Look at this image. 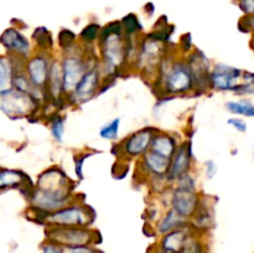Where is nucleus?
Segmentation results:
<instances>
[{"mask_svg": "<svg viewBox=\"0 0 254 253\" xmlns=\"http://www.w3.org/2000/svg\"><path fill=\"white\" fill-rule=\"evenodd\" d=\"M210 83L221 91H240L253 93V74L226 64H216L210 73Z\"/></svg>", "mask_w": 254, "mask_h": 253, "instance_id": "f257e3e1", "label": "nucleus"}, {"mask_svg": "<svg viewBox=\"0 0 254 253\" xmlns=\"http://www.w3.org/2000/svg\"><path fill=\"white\" fill-rule=\"evenodd\" d=\"M93 220L92 208L82 205H68L50 213L46 222L51 227H86Z\"/></svg>", "mask_w": 254, "mask_h": 253, "instance_id": "f03ea898", "label": "nucleus"}, {"mask_svg": "<svg viewBox=\"0 0 254 253\" xmlns=\"http://www.w3.org/2000/svg\"><path fill=\"white\" fill-rule=\"evenodd\" d=\"M47 238L61 247L89 246L94 241V233L86 227H51Z\"/></svg>", "mask_w": 254, "mask_h": 253, "instance_id": "7ed1b4c3", "label": "nucleus"}, {"mask_svg": "<svg viewBox=\"0 0 254 253\" xmlns=\"http://www.w3.org/2000/svg\"><path fill=\"white\" fill-rule=\"evenodd\" d=\"M193 87L192 74L185 62H175L168 67L164 76V89L166 93L178 94L189 92Z\"/></svg>", "mask_w": 254, "mask_h": 253, "instance_id": "20e7f679", "label": "nucleus"}, {"mask_svg": "<svg viewBox=\"0 0 254 253\" xmlns=\"http://www.w3.org/2000/svg\"><path fill=\"white\" fill-rule=\"evenodd\" d=\"M36 107L35 97L29 93L11 88L0 94V109L9 117H21L34 111Z\"/></svg>", "mask_w": 254, "mask_h": 253, "instance_id": "39448f33", "label": "nucleus"}, {"mask_svg": "<svg viewBox=\"0 0 254 253\" xmlns=\"http://www.w3.org/2000/svg\"><path fill=\"white\" fill-rule=\"evenodd\" d=\"M36 189L57 197L69 198L71 181L59 168H51L40 175Z\"/></svg>", "mask_w": 254, "mask_h": 253, "instance_id": "423d86ee", "label": "nucleus"}, {"mask_svg": "<svg viewBox=\"0 0 254 253\" xmlns=\"http://www.w3.org/2000/svg\"><path fill=\"white\" fill-rule=\"evenodd\" d=\"M86 61L78 55H68L64 56L62 61V87L64 92H72L84 72L87 71Z\"/></svg>", "mask_w": 254, "mask_h": 253, "instance_id": "0eeeda50", "label": "nucleus"}, {"mask_svg": "<svg viewBox=\"0 0 254 253\" xmlns=\"http://www.w3.org/2000/svg\"><path fill=\"white\" fill-rule=\"evenodd\" d=\"M101 34V32H99ZM103 42V56L109 66L118 67L124 62L128 52V47L122 39V32L101 34Z\"/></svg>", "mask_w": 254, "mask_h": 253, "instance_id": "6e6552de", "label": "nucleus"}, {"mask_svg": "<svg viewBox=\"0 0 254 253\" xmlns=\"http://www.w3.org/2000/svg\"><path fill=\"white\" fill-rule=\"evenodd\" d=\"M191 159H192V146L191 143H184L179 149H176L170 160L166 179L170 181L178 180L185 174H189L191 169Z\"/></svg>", "mask_w": 254, "mask_h": 253, "instance_id": "1a4fd4ad", "label": "nucleus"}, {"mask_svg": "<svg viewBox=\"0 0 254 253\" xmlns=\"http://www.w3.org/2000/svg\"><path fill=\"white\" fill-rule=\"evenodd\" d=\"M99 73L96 68H88L77 86L74 87L73 91L71 92V97H73L74 103H83V102L89 101L93 98L96 94L97 88H98Z\"/></svg>", "mask_w": 254, "mask_h": 253, "instance_id": "9d476101", "label": "nucleus"}, {"mask_svg": "<svg viewBox=\"0 0 254 253\" xmlns=\"http://www.w3.org/2000/svg\"><path fill=\"white\" fill-rule=\"evenodd\" d=\"M171 206H173V210L184 218L192 217L198 206L197 195L195 191L176 188L171 196Z\"/></svg>", "mask_w": 254, "mask_h": 253, "instance_id": "9b49d317", "label": "nucleus"}, {"mask_svg": "<svg viewBox=\"0 0 254 253\" xmlns=\"http://www.w3.org/2000/svg\"><path fill=\"white\" fill-rule=\"evenodd\" d=\"M155 133L156 130L154 128H144L131 134L127 140H124V153L128 156H139L146 153L150 148V143Z\"/></svg>", "mask_w": 254, "mask_h": 253, "instance_id": "f8f14e48", "label": "nucleus"}, {"mask_svg": "<svg viewBox=\"0 0 254 253\" xmlns=\"http://www.w3.org/2000/svg\"><path fill=\"white\" fill-rule=\"evenodd\" d=\"M27 71V78H29L30 83L35 88L42 89L44 87L47 86V81H49V72H50V64L47 62V59L44 56H35L27 62L26 64Z\"/></svg>", "mask_w": 254, "mask_h": 253, "instance_id": "ddd939ff", "label": "nucleus"}, {"mask_svg": "<svg viewBox=\"0 0 254 253\" xmlns=\"http://www.w3.org/2000/svg\"><path fill=\"white\" fill-rule=\"evenodd\" d=\"M0 42L7 51L25 57L30 51V45L26 37L15 27H9L0 36Z\"/></svg>", "mask_w": 254, "mask_h": 253, "instance_id": "4468645a", "label": "nucleus"}, {"mask_svg": "<svg viewBox=\"0 0 254 253\" xmlns=\"http://www.w3.org/2000/svg\"><path fill=\"white\" fill-rule=\"evenodd\" d=\"M176 149L178 146H176V140L174 136L169 135V134H158V135H154L149 151L158 154L163 158L171 159Z\"/></svg>", "mask_w": 254, "mask_h": 253, "instance_id": "2eb2a0df", "label": "nucleus"}, {"mask_svg": "<svg viewBox=\"0 0 254 253\" xmlns=\"http://www.w3.org/2000/svg\"><path fill=\"white\" fill-rule=\"evenodd\" d=\"M170 160L149 150L144 153V166L154 176H166L170 168Z\"/></svg>", "mask_w": 254, "mask_h": 253, "instance_id": "dca6fc26", "label": "nucleus"}, {"mask_svg": "<svg viewBox=\"0 0 254 253\" xmlns=\"http://www.w3.org/2000/svg\"><path fill=\"white\" fill-rule=\"evenodd\" d=\"M186 225V218H184L183 216L179 215L176 211H174L171 208L170 211L166 212V215L161 218V221L159 222L158 231L161 235H166V233L171 232V231L176 230V228H180L183 226Z\"/></svg>", "mask_w": 254, "mask_h": 253, "instance_id": "f3484780", "label": "nucleus"}, {"mask_svg": "<svg viewBox=\"0 0 254 253\" xmlns=\"http://www.w3.org/2000/svg\"><path fill=\"white\" fill-rule=\"evenodd\" d=\"M27 175L16 170H6V169H0V190L5 189L17 188V186L25 185Z\"/></svg>", "mask_w": 254, "mask_h": 253, "instance_id": "a211bd4d", "label": "nucleus"}, {"mask_svg": "<svg viewBox=\"0 0 254 253\" xmlns=\"http://www.w3.org/2000/svg\"><path fill=\"white\" fill-rule=\"evenodd\" d=\"M12 76L14 66L11 60L0 56V94L12 88Z\"/></svg>", "mask_w": 254, "mask_h": 253, "instance_id": "6ab92c4d", "label": "nucleus"}, {"mask_svg": "<svg viewBox=\"0 0 254 253\" xmlns=\"http://www.w3.org/2000/svg\"><path fill=\"white\" fill-rule=\"evenodd\" d=\"M47 86H49L47 88H49L52 98L59 99L61 92H64V87H62L61 67H60L56 62H54V63L51 64V67H50Z\"/></svg>", "mask_w": 254, "mask_h": 253, "instance_id": "aec40b11", "label": "nucleus"}, {"mask_svg": "<svg viewBox=\"0 0 254 253\" xmlns=\"http://www.w3.org/2000/svg\"><path fill=\"white\" fill-rule=\"evenodd\" d=\"M226 108L232 114H241L252 118L254 116V106L248 99H241V101H231L226 103Z\"/></svg>", "mask_w": 254, "mask_h": 253, "instance_id": "412c9836", "label": "nucleus"}, {"mask_svg": "<svg viewBox=\"0 0 254 253\" xmlns=\"http://www.w3.org/2000/svg\"><path fill=\"white\" fill-rule=\"evenodd\" d=\"M122 29L127 32V35H133L136 34L138 31H140L143 27H141V24L139 22L138 16L134 14H128L122 19Z\"/></svg>", "mask_w": 254, "mask_h": 253, "instance_id": "4be33fe9", "label": "nucleus"}, {"mask_svg": "<svg viewBox=\"0 0 254 253\" xmlns=\"http://www.w3.org/2000/svg\"><path fill=\"white\" fill-rule=\"evenodd\" d=\"M34 39L36 41V44L39 45V47H41V49H51L52 47V37L50 35V32L47 31L46 27L41 26L37 30H35Z\"/></svg>", "mask_w": 254, "mask_h": 253, "instance_id": "5701e85b", "label": "nucleus"}, {"mask_svg": "<svg viewBox=\"0 0 254 253\" xmlns=\"http://www.w3.org/2000/svg\"><path fill=\"white\" fill-rule=\"evenodd\" d=\"M119 124H121V118H116L111 122L109 124L104 126L99 131V135L103 139H108V140H113V139L118 138L119 133Z\"/></svg>", "mask_w": 254, "mask_h": 253, "instance_id": "b1692460", "label": "nucleus"}, {"mask_svg": "<svg viewBox=\"0 0 254 253\" xmlns=\"http://www.w3.org/2000/svg\"><path fill=\"white\" fill-rule=\"evenodd\" d=\"M50 129H51V134L55 140L62 141L64 131V118H62L61 116H55L51 121Z\"/></svg>", "mask_w": 254, "mask_h": 253, "instance_id": "393cba45", "label": "nucleus"}, {"mask_svg": "<svg viewBox=\"0 0 254 253\" xmlns=\"http://www.w3.org/2000/svg\"><path fill=\"white\" fill-rule=\"evenodd\" d=\"M101 32V26L98 24H89L82 30L81 39L86 42H93Z\"/></svg>", "mask_w": 254, "mask_h": 253, "instance_id": "a878e982", "label": "nucleus"}, {"mask_svg": "<svg viewBox=\"0 0 254 253\" xmlns=\"http://www.w3.org/2000/svg\"><path fill=\"white\" fill-rule=\"evenodd\" d=\"M74 39H76V36H74L73 32L69 31V30H62L59 35L60 46L62 49H69L73 45Z\"/></svg>", "mask_w": 254, "mask_h": 253, "instance_id": "bb28decb", "label": "nucleus"}, {"mask_svg": "<svg viewBox=\"0 0 254 253\" xmlns=\"http://www.w3.org/2000/svg\"><path fill=\"white\" fill-rule=\"evenodd\" d=\"M92 155V153L83 154V155H74V171H76L78 179H83V163L87 158Z\"/></svg>", "mask_w": 254, "mask_h": 253, "instance_id": "cd10ccee", "label": "nucleus"}, {"mask_svg": "<svg viewBox=\"0 0 254 253\" xmlns=\"http://www.w3.org/2000/svg\"><path fill=\"white\" fill-rule=\"evenodd\" d=\"M64 253H101L93 250L89 246H78V247H64Z\"/></svg>", "mask_w": 254, "mask_h": 253, "instance_id": "c85d7f7f", "label": "nucleus"}, {"mask_svg": "<svg viewBox=\"0 0 254 253\" xmlns=\"http://www.w3.org/2000/svg\"><path fill=\"white\" fill-rule=\"evenodd\" d=\"M228 124L232 126L233 128L237 129L241 133H246L247 131V123L241 118H230L228 119Z\"/></svg>", "mask_w": 254, "mask_h": 253, "instance_id": "c756f323", "label": "nucleus"}, {"mask_svg": "<svg viewBox=\"0 0 254 253\" xmlns=\"http://www.w3.org/2000/svg\"><path fill=\"white\" fill-rule=\"evenodd\" d=\"M42 253H64V247L49 241V242L45 243L44 247H42Z\"/></svg>", "mask_w": 254, "mask_h": 253, "instance_id": "7c9ffc66", "label": "nucleus"}, {"mask_svg": "<svg viewBox=\"0 0 254 253\" xmlns=\"http://www.w3.org/2000/svg\"><path fill=\"white\" fill-rule=\"evenodd\" d=\"M238 5L246 15H252L254 12V0H240Z\"/></svg>", "mask_w": 254, "mask_h": 253, "instance_id": "2f4dec72", "label": "nucleus"}, {"mask_svg": "<svg viewBox=\"0 0 254 253\" xmlns=\"http://www.w3.org/2000/svg\"><path fill=\"white\" fill-rule=\"evenodd\" d=\"M206 165V175H207V179H213L215 178L216 173H217V166H216L215 161L212 160H207L205 163Z\"/></svg>", "mask_w": 254, "mask_h": 253, "instance_id": "473e14b6", "label": "nucleus"}]
</instances>
